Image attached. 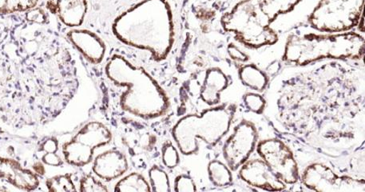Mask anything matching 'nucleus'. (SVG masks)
Returning a JSON list of instances; mask_svg holds the SVG:
<instances>
[{
    "instance_id": "nucleus-9",
    "label": "nucleus",
    "mask_w": 365,
    "mask_h": 192,
    "mask_svg": "<svg viewBox=\"0 0 365 192\" xmlns=\"http://www.w3.org/2000/svg\"><path fill=\"white\" fill-rule=\"evenodd\" d=\"M303 182L316 191L324 192H364V181L354 180L347 176H338L323 164L311 165L303 175Z\"/></svg>"
},
{
    "instance_id": "nucleus-25",
    "label": "nucleus",
    "mask_w": 365,
    "mask_h": 192,
    "mask_svg": "<svg viewBox=\"0 0 365 192\" xmlns=\"http://www.w3.org/2000/svg\"><path fill=\"white\" fill-rule=\"evenodd\" d=\"M175 190L178 192L195 191V183L192 178L187 175H181L176 178Z\"/></svg>"
},
{
    "instance_id": "nucleus-6",
    "label": "nucleus",
    "mask_w": 365,
    "mask_h": 192,
    "mask_svg": "<svg viewBox=\"0 0 365 192\" xmlns=\"http://www.w3.org/2000/svg\"><path fill=\"white\" fill-rule=\"evenodd\" d=\"M272 23L257 0H244L222 19L224 29L235 33L239 41L251 48L274 44L277 41L276 33L270 29Z\"/></svg>"
},
{
    "instance_id": "nucleus-11",
    "label": "nucleus",
    "mask_w": 365,
    "mask_h": 192,
    "mask_svg": "<svg viewBox=\"0 0 365 192\" xmlns=\"http://www.w3.org/2000/svg\"><path fill=\"white\" fill-rule=\"evenodd\" d=\"M257 137L253 123L243 121L237 126L223 148L224 157L232 170L237 169L247 161L255 148Z\"/></svg>"
},
{
    "instance_id": "nucleus-22",
    "label": "nucleus",
    "mask_w": 365,
    "mask_h": 192,
    "mask_svg": "<svg viewBox=\"0 0 365 192\" xmlns=\"http://www.w3.org/2000/svg\"><path fill=\"white\" fill-rule=\"evenodd\" d=\"M151 182V191L155 192H170L169 177L165 171L157 166L153 167L149 171Z\"/></svg>"
},
{
    "instance_id": "nucleus-4",
    "label": "nucleus",
    "mask_w": 365,
    "mask_h": 192,
    "mask_svg": "<svg viewBox=\"0 0 365 192\" xmlns=\"http://www.w3.org/2000/svg\"><path fill=\"white\" fill-rule=\"evenodd\" d=\"M364 51V39L354 32L294 36L288 39L284 59L289 64L304 65L324 58L360 59Z\"/></svg>"
},
{
    "instance_id": "nucleus-17",
    "label": "nucleus",
    "mask_w": 365,
    "mask_h": 192,
    "mask_svg": "<svg viewBox=\"0 0 365 192\" xmlns=\"http://www.w3.org/2000/svg\"><path fill=\"white\" fill-rule=\"evenodd\" d=\"M242 82L256 91H262L267 85V78L264 73L254 65H247L241 70Z\"/></svg>"
},
{
    "instance_id": "nucleus-15",
    "label": "nucleus",
    "mask_w": 365,
    "mask_h": 192,
    "mask_svg": "<svg viewBox=\"0 0 365 192\" xmlns=\"http://www.w3.org/2000/svg\"><path fill=\"white\" fill-rule=\"evenodd\" d=\"M128 169L127 157L117 150H109L98 156L92 168L97 176L107 181L120 177Z\"/></svg>"
},
{
    "instance_id": "nucleus-26",
    "label": "nucleus",
    "mask_w": 365,
    "mask_h": 192,
    "mask_svg": "<svg viewBox=\"0 0 365 192\" xmlns=\"http://www.w3.org/2000/svg\"><path fill=\"white\" fill-rule=\"evenodd\" d=\"M244 101L247 108L256 113H261L264 108V101L261 96L250 94L245 96Z\"/></svg>"
},
{
    "instance_id": "nucleus-28",
    "label": "nucleus",
    "mask_w": 365,
    "mask_h": 192,
    "mask_svg": "<svg viewBox=\"0 0 365 192\" xmlns=\"http://www.w3.org/2000/svg\"><path fill=\"white\" fill-rule=\"evenodd\" d=\"M41 161L46 165V166L49 167H61L63 164L62 158L57 153L43 154L41 158Z\"/></svg>"
},
{
    "instance_id": "nucleus-3",
    "label": "nucleus",
    "mask_w": 365,
    "mask_h": 192,
    "mask_svg": "<svg viewBox=\"0 0 365 192\" xmlns=\"http://www.w3.org/2000/svg\"><path fill=\"white\" fill-rule=\"evenodd\" d=\"M106 74L113 83L127 89L120 97L124 111L145 120L161 116L168 111V96L144 69L115 55L106 66Z\"/></svg>"
},
{
    "instance_id": "nucleus-16",
    "label": "nucleus",
    "mask_w": 365,
    "mask_h": 192,
    "mask_svg": "<svg viewBox=\"0 0 365 192\" xmlns=\"http://www.w3.org/2000/svg\"><path fill=\"white\" fill-rule=\"evenodd\" d=\"M227 84L228 79L221 70H209L201 91L202 101L209 105L218 103L220 101V94L227 87Z\"/></svg>"
},
{
    "instance_id": "nucleus-2",
    "label": "nucleus",
    "mask_w": 365,
    "mask_h": 192,
    "mask_svg": "<svg viewBox=\"0 0 365 192\" xmlns=\"http://www.w3.org/2000/svg\"><path fill=\"white\" fill-rule=\"evenodd\" d=\"M118 41L149 51L157 61L167 58L174 44L175 28L168 0H142L113 24Z\"/></svg>"
},
{
    "instance_id": "nucleus-24",
    "label": "nucleus",
    "mask_w": 365,
    "mask_h": 192,
    "mask_svg": "<svg viewBox=\"0 0 365 192\" xmlns=\"http://www.w3.org/2000/svg\"><path fill=\"white\" fill-rule=\"evenodd\" d=\"M163 161L165 167L175 168L179 163L178 152L174 145L167 143L163 148Z\"/></svg>"
},
{
    "instance_id": "nucleus-27",
    "label": "nucleus",
    "mask_w": 365,
    "mask_h": 192,
    "mask_svg": "<svg viewBox=\"0 0 365 192\" xmlns=\"http://www.w3.org/2000/svg\"><path fill=\"white\" fill-rule=\"evenodd\" d=\"M84 1L86 0H51V11L54 15L61 14L71 6Z\"/></svg>"
},
{
    "instance_id": "nucleus-20",
    "label": "nucleus",
    "mask_w": 365,
    "mask_h": 192,
    "mask_svg": "<svg viewBox=\"0 0 365 192\" xmlns=\"http://www.w3.org/2000/svg\"><path fill=\"white\" fill-rule=\"evenodd\" d=\"M43 0H0V15L13 14L36 8Z\"/></svg>"
},
{
    "instance_id": "nucleus-30",
    "label": "nucleus",
    "mask_w": 365,
    "mask_h": 192,
    "mask_svg": "<svg viewBox=\"0 0 365 192\" xmlns=\"http://www.w3.org/2000/svg\"><path fill=\"white\" fill-rule=\"evenodd\" d=\"M0 191H19L8 181L0 180Z\"/></svg>"
},
{
    "instance_id": "nucleus-1",
    "label": "nucleus",
    "mask_w": 365,
    "mask_h": 192,
    "mask_svg": "<svg viewBox=\"0 0 365 192\" xmlns=\"http://www.w3.org/2000/svg\"><path fill=\"white\" fill-rule=\"evenodd\" d=\"M45 3L0 15V134L28 138L46 129L63 108L65 78Z\"/></svg>"
},
{
    "instance_id": "nucleus-19",
    "label": "nucleus",
    "mask_w": 365,
    "mask_h": 192,
    "mask_svg": "<svg viewBox=\"0 0 365 192\" xmlns=\"http://www.w3.org/2000/svg\"><path fill=\"white\" fill-rule=\"evenodd\" d=\"M210 178L217 187L227 186L232 182L230 169L220 161H212L208 167Z\"/></svg>"
},
{
    "instance_id": "nucleus-29",
    "label": "nucleus",
    "mask_w": 365,
    "mask_h": 192,
    "mask_svg": "<svg viewBox=\"0 0 365 192\" xmlns=\"http://www.w3.org/2000/svg\"><path fill=\"white\" fill-rule=\"evenodd\" d=\"M229 53L232 58L239 61H247V56L240 50H238L235 46H230Z\"/></svg>"
},
{
    "instance_id": "nucleus-18",
    "label": "nucleus",
    "mask_w": 365,
    "mask_h": 192,
    "mask_svg": "<svg viewBox=\"0 0 365 192\" xmlns=\"http://www.w3.org/2000/svg\"><path fill=\"white\" fill-rule=\"evenodd\" d=\"M115 191L123 192H149L151 191L149 183L145 178L138 173H131L119 181Z\"/></svg>"
},
{
    "instance_id": "nucleus-7",
    "label": "nucleus",
    "mask_w": 365,
    "mask_h": 192,
    "mask_svg": "<svg viewBox=\"0 0 365 192\" xmlns=\"http://www.w3.org/2000/svg\"><path fill=\"white\" fill-rule=\"evenodd\" d=\"M364 4V0H321L309 22L318 31H346L360 23Z\"/></svg>"
},
{
    "instance_id": "nucleus-12",
    "label": "nucleus",
    "mask_w": 365,
    "mask_h": 192,
    "mask_svg": "<svg viewBox=\"0 0 365 192\" xmlns=\"http://www.w3.org/2000/svg\"><path fill=\"white\" fill-rule=\"evenodd\" d=\"M0 180L8 181L19 191H37L43 181L21 161L2 155H0Z\"/></svg>"
},
{
    "instance_id": "nucleus-5",
    "label": "nucleus",
    "mask_w": 365,
    "mask_h": 192,
    "mask_svg": "<svg viewBox=\"0 0 365 192\" xmlns=\"http://www.w3.org/2000/svg\"><path fill=\"white\" fill-rule=\"evenodd\" d=\"M235 112L234 105L225 104L203 112L201 116L189 115L173 128V137L184 155L195 153L197 138L215 145L227 133Z\"/></svg>"
},
{
    "instance_id": "nucleus-23",
    "label": "nucleus",
    "mask_w": 365,
    "mask_h": 192,
    "mask_svg": "<svg viewBox=\"0 0 365 192\" xmlns=\"http://www.w3.org/2000/svg\"><path fill=\"white\" fill-rule=\"evenodd\" d=\"M79 191L83 192H106L108 190L94 176L86 175L81 178V182H79Z\"/></svg>"
},
{
    "instance_id": "nucleus-21",
    "label": "nucleus",
    "mask_w": 365,
    "mask_h": 192,
    "mask_svg": "<svg viewBox=\"0 0 365 192\" xmlns=\"http://www.w3.org/2000/svg\"><path fill=\"white\" fill-rule=\"evenodd\" d=\"M45 186L49 191L65 192L77 191L74 182L71 178V175H58L45 180Z\"/></svg>"
},
{
    "instance_id": "nucleus-10",
    "label": "nucleus",
    "mask_w": 365,
    "mask_h": 192,
    "mask_svg": "<svg viewBox=\"0 0 365 192\" xmlns=\"http://www.w3.org/2000/svg\"><path fill=\"white\" fill-rule=\"evenodd\" d=\"M257 151L282 181L295 183L298 181L299 175L297 163L287 145L274 138L262 142L258 145Z\"/></svg>"
},
{
    "instance_id": "nucleus-8",
    "label": "nucleus",
    "mask_w": 365,
    "mask_h": 192,
    "mask_svg": "<svg viewBox=\"0 0 365 192\" xmlns=\"http://www.w3.org/2000/svg\"><path fill=\"white\" fill-rule=\"evenodd\" d=\"M110 131L101 122L86 123L76 136L62 147L63 160L74 167H84L89 164L94 151L111 141Z\"/></svg>"
},
{
    "instance_id": "nucleus-14",
    "label": "nucleus",
    "mask_w": 365,
    "mask_h": 192,
    "mask_svg": "<svg viewBox=\"0 0 365 192\" xmlns=\"http://www.w3.org/2000/svg\"><path fill=\"white\" fill-rule=\"evenodd\" d=\"M70 43L92 64H101L104 59L106 46L94 32L72 29L66 35Z\"/></svg>"
},
{
    "instance_id": "nucleus-13",
    "label": "nucleus",
    "mask_w": 365,
    "mask_h": 192,
    "mask_svg": "<svg viewBox=\"0 0 365 192\" xmlns=\"http://www.w3.org/2000/svg\"><path fill=\"white\" fill-rule=\"evenodd\" d=\"M240 176L243 181L253 187L273 191L285 188L280 178L267 163L260 160L251 161L243 165Z\"/></svg>"
}]
</instances>
